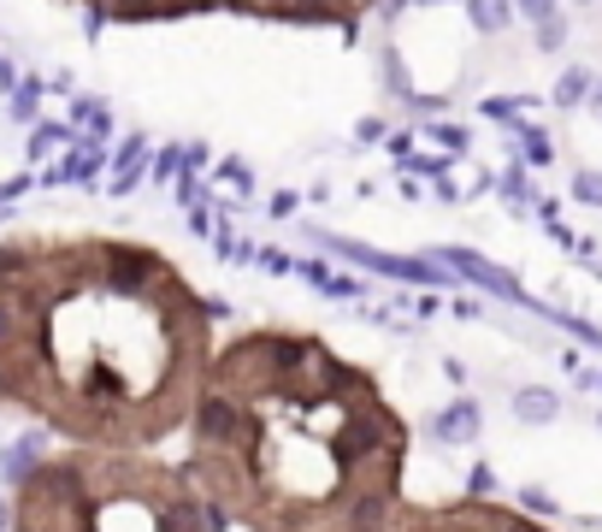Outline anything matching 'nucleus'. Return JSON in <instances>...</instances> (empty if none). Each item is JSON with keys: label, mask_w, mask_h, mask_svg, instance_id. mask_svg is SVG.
Listing matches in <instances>:
<instances>
[{"label": "nucleus", "mask_w": 602, "mask_h": 532, "mask_svg": "<svg viewBox=\"0 0 602 532\" xmlns=\"http://www.w3.org/2000/svg\"><path fill=\"white\" fill-rule=\"evenodd\" d=\"M213 302L119 232L0 237V414L90 450L184 438L213 362Z\"/></svg>", "instance_id": "nucleus-1"}, {"label": "nucleus", "mask_w": 602, "mask_h": 532, "mask_svg": "<svg viewBox=\"0 0 602 532\" xmlns=\"http://www.w3.org/2000/svg\"><path fill=\"white\" fill-rule=\"evenodd\" d=\"M408 450L378 373L307 326L219 338L184 426L219 532H373L408 497Z\"/></svg>", "instance_id": "nucleus-2"}, {"label": "nucleus", "mask_w": 602, "mask_h": 532, "mask_svg": "<svg viewBox=\"0 0 602 532\" xmlns=\"http://www.w3.org/2000/svg\"><path fill=\"white\" fill-rule=\"evenodd\" d=\"M7 532H219L184 462L60 444L12 485Z\"/></svg>", "instance_id": "nucleus-3"}, {"label": "nucleus", "mask_w": 602, "mask_h": 532, "mask_svg": "<svg viewBox=\"0 0 602 532\" xmlns=\"http://www.w3.org/2000/svg\"><path fill=\"white\" fill-rule=\"evenodd\" d=\"M78 19L107 31L137 24H184V19H248V24H284V31H343L355 36L378 7L390 0H60Z\"/></svg>", "instance_id": "nucleus-4"}, {"label": "nucleus", "mask_w": 602, "mask_h": 532, "mask_svg": "<svg viewBox=\"0 0 602 532\" xmlns=\"http://www.w3.org/2000/svg\"><path fill=\"white\" fill-rule=\"evenodd\" d=\"M373 532H550L532 509H514L496 497H449V503H414L402 497Z\"/></svg>", "instance_id": "nucleus-5"}, {"label": "nucleus", "mask_w": 602, "mask_h": 532, "mask_svg": "<svg viewBox=\"0 0 602 532\" xmlns=\"http://www.w3.org/2000/svg\"><path fill=\"white\" fill-rule=\"evenodd\" d=\"M437 261H444V267L455 272V279H473V284H484V291H491V296H503V302H520V308H538V302L520 291V279H514L508 267L484 261V255H473V249H444V255H437Z\"/></svg>", "instance_id": "nucleus-6"}, {"label": "nucleus", "mask_w": 602, "mask_h": 532, "mask_svg": "<svg viewBox=\"0 0 602 532\" xmlns=\"http://www.w3.org/2000/svg\"><path fill=\"white\" fill-rule=\"evenodd\" d=\"M337 255H349V261L361 267H378L390 272V279H408V284H455V272L444 261H402V255H378V249H361V243H343V237H326Z\"/></svg>", "instance_id": "nucleus-7"}, {"label": "nucleus", "mask_w": 602, "mask_h": 532, "mask_svg": "<svg viewBox=\"0 0 602 532\" xmlns=\"http://www.w3.org/2000/svg\"><path fill=\"white\" fill-rule=\"evenodd\" d=\"M479 421H484V414H479V402H455V409H444V414H437V438H444V444H473L479 438Z\"/></svg>", "instance_id": "nucleus-8"}, {"label": "nucleus", "mask_w": 602, "mask_h": 532, "mask_svg": "<svg viewBox=\"0 0 602 532\" xmlns=\"http://www.w3.org/2000/svg\"><path fill=\"white\" fill-rule=\"evenodd\" d=\"M514 414H520V426H550L555 414H562V397L543 391V385H532V391L514 397Z\"/></svg>", "instance_id": "nucleus-9"}, {"label": "nucleus", "mask_w": 602, "mask_h": 532, "mask_svg": "<svg viewBox=\"0 0 602 532\" xmlns=\"http://www.w3.org/2000/svg\"><path fill=\"white\" fill-rule=\"evenodd\" d=\"M461 7H467V19H473L479 36H503L514 24V0H461Z\"/></svg>", "instance_id": "nucleus-10"}, {"label": "nucleus", "mask_w": 602, "mask_h": 532, "mask_svg": "<svg viewBox=\"0 0 602 532\" xmlns=\"http://www.w3.org/2000/svg\"><path fill=\"white\" fill-rule=\"evenodd\" d=\"M550 101L562 113H573V107H585L591 101V66H567L562 78H555V90H550Z\"/></svg>", "instance_id": "nucleus-11"}, {"label": "nucleus", "mask_w": 602, "mask_h": 532, "mask_svg": "<svg viewBox=\"0 0 602 532\" xmlns=\"http://www.w3.org/2000/svg\"><path fill=\"white\" fill-rule=\"evenodd\" d=\"M520 154H526V166H550V161H555L550 131H538V125H520Z\"/></svg>", "instance_id": "nucleus-12"}, {"label": "nucleus", "mask_w": 602, "mask_h": 532, "mask_svg": "<svg viewBox=\"0 0 602 532\" xmlns=\"http://www.w3.org/2000/svg\"><path fill=\"white\" fill-rule=\"evenodd\" d=\"M532 31H538V48H543V54H562V42H567V12H555V19L532 24Z\"/></svg>", "instance_id": "nucleus-13"}, {"label": "nucleus", "mask_w": 602, "mask_h": 532, "mask_svg": "<svg viewBox=\"0 0 602 532\" xmlns=\"http://www.w3.org/2000/svg\"><path fill=\"white\" fill-rule=\"evenodd\" d=\"M573 201L602 208V172H573Z\"/></svg>", "instance_id": "nucleus-14"}, {"label": "nucleus", "mask_w": 602, "mask_h": 532, "mask_svg": "<svg viewBox=\"0 0 602 532\" xmlns=\"http://www.w3.org/2000/svg\"><path fill=\"white\" fill-rule=\"evenodd\" d=\"M555 12H562V0H514V19H526V24H543Z\"/></svg>", "instance_id": "nucleus-15"}, {"label": "nucleus", "mask_w": 602, "mask_h": 532, "mask_svg": "<svg viewBox=\"0 0 602 532\" xmlns=\"http://www.w3.org/2000/svg\"><path fill=\"white\" fill-rule=\"evenodd\" d=\"M60 142H71V125H36V131H31V154L60 149Z\"/></svg>", "instance_id": "nucleus-16"}, {"label": "nucleus", "mask_w": 602, "mask_h": 532, "mask_svg": "<svg viewBox=\"0 0 602 532\" xmlns=\"http://www.w3.org/2000/svg\"><path fill=\"white\" fill-rule=\"evenodd\" d=\"M503 196L514 201V208H520V201H526V196H532V178H526V172H520V166H514V172H503Z\"/></svg>", "instance_id": "nucleus-17"}, {"label": "nucleus", "mask_w": 602, "mask_h": 532, "mask_svg": "<svg viewBox=\"0 0 602 532\" xmlns=\"http://www.w3.org/2000/svg\"><path fill=\"white\" fill-rule=\"evenodd\" d=\"M484 119H503V125H520V107H514V101H484Z\"/></svg>", "instance_id": "nucleus-18"}, {"label": "nucleus", "mask_w": 602, "mask_h": 532, "mask_svg": "<svg viewBox=\"0 0 602 532\" xmlns=\"http://www.w3.org/2000/svg\"><path fill=\"white\" fill-rule=\"evenodd\" d=\"M12 113H19V119H31V113H36V83H24V90L12 95Z\"/></svg>", "instance_id": "nucleus-19"}, {"label": "nucleus", "mask_w": 602, "mask_h": 532, "mask_svg": "<svg viewBox=\"0 0 602 532\" xmlns=\"http://www.w3.org/2000/svg\"><path fill=\"white\" fill-rule=\"evenodd\" d=\"M467 492H473V497H491V492H496L491 468H473V480H467Z\"/></svg>", "instance_id": "nucleus-20"}, {"label": "nucleus", "mask_w": 602, "mask_h": 532, "mask_svg": "<svg viewBox=\"0 0 602 532\" xmlns=\"http://www.w3.org/2000/svg\"><path fill=\"white\" fill-rule=\"evenodd\" d=\"M24 184H31V178H7V184H0V201H12V196H24Z\"/></svg>", "instance_id": "nucleus-21"}, {"label": "nucleus", "mask_w": 602, "mask_h": 532, "mask_svg": "<svg viewBox=\"0 0 602 532\" xmlns=\"http://www.w3.org/2000/svg\"><path fill=\"white\" fill-rule=\"evenodd\" d=\"M585 107H591L597 119H602V78H591V101H585Z\"/></svg>", "instance_id": "nucleus-22"}, {"label": "nucleus", "mask_w": 602, "mask_h": 532, "mask_svg": "<svg viewBox=\"0 0 602 532\" xmlns=\"http://www.w3.org/2000/svg\"><path fill=\"white\" fill-rule=\"evenodd\" d=\"M12 527V497H0V532Z\"/></svg>", "instance_id": "nucleus-23"}, {"label": "nucleus", "mask_w": 602, "mask_h": 532, "mask_svg": "<svg viewBox=\"0 0 602 532\" xmlns=\"http://www.w3.org/2000/svg\"><path fill=\"white\" fill-rule=\"evenodd\" d=\"M573 7H597V0H573Z\"/></svg>", "instance_id": "nucleus-24"}, {"label": "nucleus", "mask_w": 602, "mask_h": 532, "mask_svg": "<svg viewBox=\"0 0 602 532\" xmlns=\"http://www.w3.org/2000/svg\"><path fill=\"white\" fill-rule=\"evenodd\" d=\"M591 267H597V272H602V255H597V261H591Z\"/></svg>", "instance_id": "nucleus-25"}, {"label": "nucleus", "mask_w": 602, "mask_h": 532, "mask_svg": "<svg viewBox=\"0 0 602 532\" xmlns=\"http://www.w3.org/2000/svg\"><path fill=\"white\" fill-rule=\"evenodd\" d=\"M425 7H437V0H425Z\"/></svg>", "instance_id": "nucleus-26"}, {"label": "nucleus", "mask_w": 602, "mask_h": 532, "mask_svg": "<svg viewBox=\"0 0 602 532\" xmlns=\"http://www.w3.org/2000/svg\"><path fill=\"white\" fill-rule=\"evenodd\" d=\"M597 385H602V379H597Z\"/></svg>", "instance_id": "nucleus-27"}]
</instances>
